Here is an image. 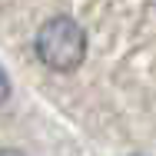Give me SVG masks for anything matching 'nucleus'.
Masks as SVG:
<instances>
[{
    "instance_id": "1",
    "label": "nucleus",
    "mask_w": 156,
    "mask_h": 156,
    "mask_svg": "<svg viewBox=\"0 0 156 156\" xmlns=\"http://www.w3.org/2000/svg\"><path fill=\"white\" fill-rule=\"evenodd\" d=\"M33 53L50 73H73L87 63L90 37H87L80 20H73L66 13H57V17H47V23L37 30Z\"/></svg>"
},
{
    "instance_id": "2",
    "label": "nucleus",
    "mask_w": 156,
    "mask_h": 156,
    "mask_svg": "<svg viewBox=\"0 0 156 156\" xmlns=\"http://www.w3.org/2000/svg\"><path fill=\"white\" fill-rule=\"evenodd\" d=\"M7 96H10V80H7V73H3V66H0V106H3Z\"/></svg>"
}]
</instances>
